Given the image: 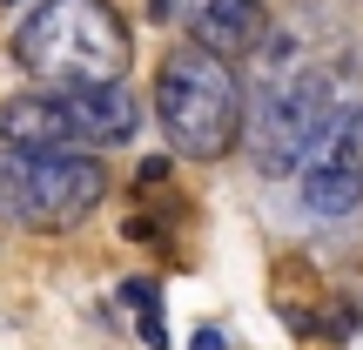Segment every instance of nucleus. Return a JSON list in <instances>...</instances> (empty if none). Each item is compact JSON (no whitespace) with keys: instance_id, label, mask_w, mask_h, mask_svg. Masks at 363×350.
<instances>
[{"instance_id":"nucleus-3","label":"nucleus","mask_w":363,"mask_h":350,"mask_svg":"<svg viewBox=\"0 0 363 350\" xmlns=\"http://www.w3.org/2000/svg\"><path fill=\"white\" fill-rule=\"evenodd\" d=\"M155 121L189 162H222L242 135V88L229 61L202 48H175L155 75Z\"/></svg>"},{"instance_id":"nucleus-11","label":"nucleus","mask_w":363,"mask_h":350,"mask_svg":"<svg viewBox=\"0 0 363 350\" xmlns=\"http://www.w3.org/2000/svg\"><path fill=\"white\" fill-rule=\"evenodd\" d=\"M189 350H222V330H195V337H189Z\"/></svg>"},{"instance_id":"nucleus-8","label":"nucleus","mask_w":363,"mask_h":350,"mask_svg":"<svg viewBox=\"0 0 363 350\" xmlns=\"http://www.w3.org/2000/svg\"><path fill=\"white\" fill-rule=\"evenodd\" d=\"M121 303L142 317V344H148V350H169V324H162V283H155V276H128V283H121Z\"/></svg>"},{"instance_id":"nucleus-6","label":"nucleus","mask_w":363,"mask_h":350,"mask_svg":"<svg viewBox=\"0 0 363 350\" xmlns=\"http://www.w3.org/2000/svg\"><path fill=\"white\" fill-rule=\"evenodd\" d=\"M54 102H61V115L74 121V135L88 148H121V142H135V128H142V102H135L121 81H101V88H61Z\"/></svg>"},{"instance_id":"nucleus-1","label":"nucleus","mask_w":363,"mask_h":350,"mask_svg":"<svg viewBox=\"0 0 363 350\" xmlns=\"http://www.w3.org/2000/svg\"><path fill=\"white\" fill-rule=\"evenodd\" d=\"M343 54H310L303 27H269L249 54V115H242V142L262 169H296L303 142L323 128V115L343 102L337 81Z\"/></svg>"},{"instance_id":"nucleus-5","label":"nucleus","mask_w":363,"mask_h":350,"mask_svg":"<svg viewBox=\"0 0 363 350\" xmlns=\"http://www.w3.org/2000/svg\"><path fill=\"white\" fill-rule=\"evenodd\" d=\"M296 189H303V202H310L316 216H330V222L363 209V102L357 94H343L323 115V128L303 142Z\"/></svg>"},{"instance_id":"nucleus-2","label":"nucleus","mask_w":363,"mask_h":350,"mask_svg":"<svg viewBox=\"0 0 363 350\" xmlns=\"http://www.w3.org/2000/svg\"><path fill=\"white\" fill-rule=\"evenodd\" d=\"M27 75H48L61 88H101V81L128 75V21L108 0H40L13 34Z\"/></svg>"},{"instance_id":"nucleus-7","label":"nucleus","mask_w":363,"mask_h":350,"mask_svg":"<svg viewBox=\"0 0 363 350\" xmlns=\"http://www.w3.org/2000/svg\"><path fill=\"white\" fill-rule=\"evenodd\" d=\"M0 148H27V155H81L74 121L61 115L54 94H13L0 102Z\"/></svg>"},{"instance_id":"nucleus-4","label":"nucleus","mask_w":363,"mask_h":350,"mask_svg":"<svg viewBox=\"0 0 363 350\" xmlns=\"http://www.w3.org/2000/svg\"><path fill=\"white\" fill-rule=\"evenodd\" d=\"M101 202H108V169L94 155L0 148V222H13V229H81Z\"/></svg>"},{"instance_id":"nucleus-9","label":"nucleus","mask_w":363,"mask_h":350,"mask_svg":"<svg viewBox=\"0 0 363 350\" xmlns=\"http://www.w3.org/2000/svg\"><path fill=\"white\" fill-rule=\"evenodd\" d=\"M155 182H169V162L148 155V162H142V189H155Z\"/></svg>"},{"instance_id":"nucleus-10","label":"nucleus","mask_w":363,"mask_h":350,"mask_svg":"<svg viewBox=\"0 0 363 350\" xmlns=\"http://www.w3.org/2000/svg\"><path fill=\"white\" fill-rule=\"evenodd\" d=\"M216 7H262V0H189V13H216Z\"/></svg>"}]
</instances>
